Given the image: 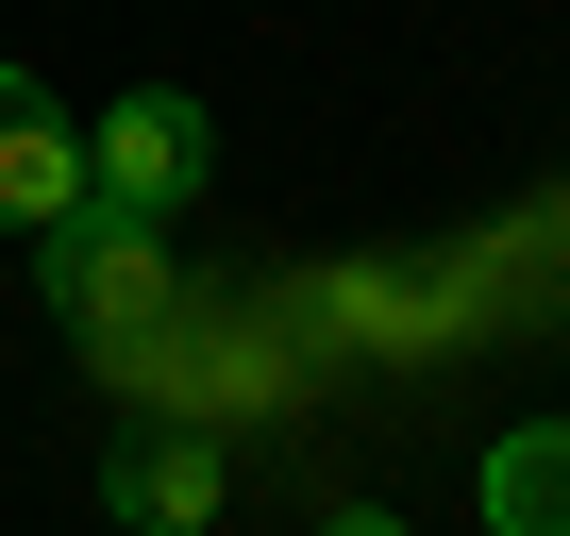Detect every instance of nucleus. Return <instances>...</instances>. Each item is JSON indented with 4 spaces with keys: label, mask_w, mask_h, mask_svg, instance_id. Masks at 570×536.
Instances as JSON below:
<instances>
[{
    "label": "nucleus",
    "mask_w": 570,
    "mask_h": 536,
    "mask_svg": "<svg viewBox=\"0 0 570 536\" xmlns=\"http://www.w3.org/2000/svg\"><path fill=\"white\" fill-rule=\"evenodd\" d=\"M35 251H51V319H68L85 353H151V336H168V251H151V218L68 201Z\"/></svg>",
    "instance_id": "obj_1"
},
{
    "label": "nucleus",
    "mask_w": 570,
    "mask_h": 536,
    "mask_svg": "<svg viewBox=\"0 0 570 536\" xmlns=\"http://www.w3.org/2000/svg\"><path fill=\"white\" fill-rule=\"evenodd\" d=\"M487 536H570V419H520L487 453Z\"/></svg>",
    "instance_id": "obj_5"
},
{
    "label": "nucleus",
    "mask_w": 570,
    "mask_h": 536,
    "mask_svg": "<svg viewBox=\"0 0 570 536\" xmlns=\"http://www.w3.org/2000/svg\"><path fill=\"white\" fill-rule=\"evenodd\" d=\"M68 201H85V118L35 68H0V235H51Z\"/></svg>",
    "instance_id": "obj_4"
},
{
    "label": "nucleus",
    "mask_w": 570,
    "mask_h": 536,
    "mask_svg": "<svg viewBox=\"0 0 570 536\" xmlns=\"http://www.w3.org/2000/svg\"><path fill=\"white\" fill-rule=\"evenodd\" d=\"M202 185V101L185 85H135L101 135H85V201H118V218H168Z\"/></svg>",
    "instance_id": "obj_2"
},
{
    "label": "nucleus",
    "mask_w": 570,
    "mask_h": 536,
    "mask_svg": "<svg viewBox=\"0 0 570 536\" xmlns=\"http://www.w3.org/2000/svg\"><path fill=\"white\" fill-rule=\"evenodd\" d=\"M320 536H403V519H370V503H353V519H320Z\"/></svg>",
    "instance_id": "obj_6"
},
{
    "label": "nucleus",
    "mask_w": 570,
    "mask_h": 536,
    "mask_svg": "<svg viewBox=\"0 0 570 536\" xmlns=\"http://www.w3.org/2000/svg\"><path fill=\"white\" fill-rule=\"evenodd\" d=\"M101 503H118L135 536H202V519H218V436H202V419H118Z\"/></svg>",
    "instance_id": "obj_3"
}]
</instances>
